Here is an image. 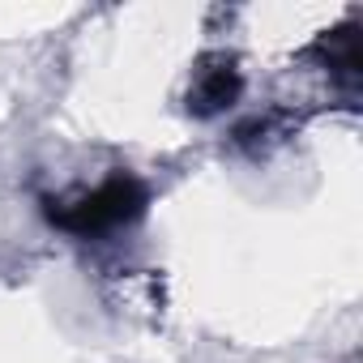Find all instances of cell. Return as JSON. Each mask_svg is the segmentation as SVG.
Here are the masks:
<instances>
[{"label": "cell", "instance_id": "obj_1", "mask_svg": "<svg viewBox=\"0 0 363 363\" xmlns=\"http://www.w3.org/2000/svg\"><path fill=\"white\" fill-rule=\"evenodd\" d=\"M150 206V189L141 184L137 175L128 171H116L111 179H103L99 189L82 193V197H69V201H48V218L69 231V235H107V231H120L128 223H137Z\"/></svg>", "mask_w": 363, "mask_h": 363}, {"label": "cell", "instance_id": "obj_2", "mask_svg": "<svg viewBox=\"0 0 363 363\" xmlns=\"http://www.w3.org/2000/svg\"><path fill=\"white\" fill-rule=\"evenodd\" d=\"M240 90H244V82H240V73H235V65H214V69H206L201 77H197V86L189 90V111L193 116H218V111H227L235 99H240Z\"/></svg>", "mask_w": 363, "mask_h": 363}]
</instances>
